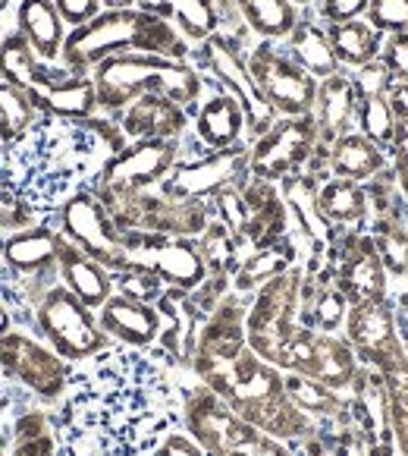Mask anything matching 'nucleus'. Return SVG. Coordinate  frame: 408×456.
<instances>
[{
	"label": "nucleus",
	"instance_id": "nucleus-41",
	"mask_svg": "<svg viewBox=\"0 0 408 456\" xmlns=\"http://www.w3.org/2000/svg\"><path fill=\"white\" fill-rule=\"evenodd\" d=\"M371 240L377 246L383 268L389 281H405L408 277V217L402 221H383L368 227Z\"/></svg>",
	"mask_w": 408,
	"mask_h": 456
},
{
	"label": "nucleus",
	"instance_id": "nucleus-14",
	"mask_svg": "<svg viewBox=\"0 0 408 456\" xmlns=\"http://www.w3.org/2000/svg\"><path fill=\"white\" fill-rule=\"evenodd\" d=\"M248 145L204 151L198 158H186L173 167V174L161 183V192L182 201H211L229 186H242L248 180Z\"/></svg>",
	"mask_w": 408,
	"mask_h": 456
},
{
	"label": "nucleus",
	"instance_id": "nucleus-46",
	"mask_svg": "<svg viewBox=\"0 0 408 456\" xmlns=\"http://www.w3.org/2000/svg\"><path fill=\"white\" fill-rule=\"evenodd\" d=\"M164 289H167V283L145 268H132V265H129V268H123V271H114V293L129 296V299H135V302L155 305L164 296Z\"/></svg>",
	"mask_w": 408,
	"mask_h": 456
},
{
	"label": "nucleus",
	"instance_id": "nucleus-25",
	"mask_svg": "<svg viewBox=\"0 0 408 456\" xmlns=\"http://www.w3.org/2000/svg\"><path fill=\"white\" fill-rule=\"evenodd\" d=\"M67 76H73L67 67L60 63H44L38 54L32 51L26 38L20 32L4 35L0 41V82H10V86L22 88V92H35V88L44 86H57Z\"/></svg>",
	"mask_w": 408,
	"mask_h": 456
},
{
	"label": "nucleus",
	"instance_id": "nucleus-43",
	"mask_svg": "<svg viewBox=\"0 0 408 456\" xmlns=\"http://www.w3.org/2000/svg\"><path fill=\"white\" fill-rule=\"evenodd\" d=\"M380 375L387 381L389 422H393L396 450H399V456H408V356L402 362L389 365Z\"/></svg>",
	"mask_w": 408,
	"mask_h": 456
},
{
	"label": "nucleus",
	"instance_id": "nucleus-24",
	"mask_svg": "<svg viewBox=\"0 0 408 456\" xmlns=\"http://www.w3.org/2000/svg\"><path fill=\"white\" fill-rule=\"evenodd\" d=\"M355 117H358V94H355V86L346 69L317 82V98H315V110H311V120H315L317 142L324 148H330L336 139L352 133Z\"/></svg>",
	"mask_w": 408,
	"mask_h": 456
},
{
	"label": "nucleus",
	"instance_id": "nucleus-30",
	"mask_svg": "<svg viewBox=\"0 0 408 456\" xmlns=\"http://www.w3.org/2000/svg\"><path fill=\"white\" fill-rule=\"evenodd\" d=\"M283 47H286V54L292 57L305 73L315 76L317 82L342 69L333 54V45H330L327 26H324L315 13L299 16V22H295V28L289 32V38L283 41Z\"/></svg>",
	"mask_w": 408,
	"mask_h": 456
},
{
	"label": "nucleus",
	"instance_id": "nucleus-26",
	"mask_svg": "<svg viewBox=\"0 0 408 456\" xmlns=\"http://www.w3.org/2000/svg\"><path fill=\"white\" fill-rule=\"evenodd\" d=\"M57 271L63 277V287L82 299L88 309H100L104 302L114 296V271H108L104 265H98L94 258H88L82 248H76L73 242L63 236L60 240V256H57Z\"/></svg>",
	"mask_w": 408,
	"mask_h": 456
},
{
	"label": "nucleus",
	"instance_id": "nucleus-56",
	"mask_svg": "<svg viewBox=\"0 0 408 456\" xmlns=\"http://www.w3.org/2000/svg\"><path fill=\"white\" fill-rule=\"evenodd\" d=\"M135 0H100V10H132Z\"/></svg>",
	"mask_w": 408,
	"mask_h": 456
},
{
	"label": "nucleus",
	"instance_id": "nucleus-49",
	"mask_svg": "<svg viewBox=\"0 0 408 456\" xmlns=\"http://www.w3.org/2000/svg\"><path fill=\"white\" fill-rule=\"evenodd\" d=\"M348 79H352L358 101H362V98H387L389 88L396 86L393 73H389L387 63H383L380 57H377V61H371V63H364V67L352 69V73H348Z\"/></svg>",
	"mask_w": 408,
	"mask_h": 456
},
{
	"label": "nucleus",
	"instance_id": "nucleus-58",
	"mask_svg": "<svg viewBox=\"0 0 408 456\" xmlns=\"http://www.w3.org/2000/svg\"><path fill=\"white\" fill-rule=\"evenodd\" d=\"M289 4H295L299 10H305V7H315L317 0H289Z\"/></svg>",
	"mask_w": 408,
	"mask_h": 456
},
{
	"label": "nucleus",
	"instance_id": "nucleus-19",
	"mask_svg": "<svg viewBox=\"0 0 408 456\" xmlns=\"http://www.w3.org/2000/svg\"><path fill=\"white\" fill-rule=\"evenodd\" d=\"M280 192L289 211V236H292V240L301 236V240L308 242V258L324 256L330 248V242L336 240V227L321 211V199H317L321 180L311 176L308 170H301V174H292L280 183ZM308 258H305V262H308Z\"/></svg>",
	"mask_w": 408,
	"mask_h": 456
},
{
	"label": "nucleus",
	"instance_id": "nucleus-35",
	"mask_svg": "<svg viewBox=\"0 0 408 456\" xmlns=\"http://www.w3.org/2000/svg\"><path fill=\"white\" fill-rule=\"evenodd\" d=\"M321 211L336 230H368V195L364 183L327 176L321 183Z\"/></svg>",
	"mask_w": 408,
	"mask_h": 456
},
{
	"label": "nucleus",
	"instance_id": "nucleus-39",
	"mask_svg": "<svg viewBox=\"0 0 408 456\" xmlns=\"http://www.w3.org/2000/svg\"><path fill=\"white\" fill-rule=\"evenodd\" d=\"M195 246H198V256H201V262H204V268H208V274L233 277L236 268L242 265V258H245L236 233L227 227V224L217 221V217H211L208 227L201 230Z\"/></svg>",
	"mask_w": 408,
	"mask_h": 456
},
{
	"label": "nucleus",
	"instance_id": "nucleus-60",
	"mask_svg": "<svg viewBox=\"0 0 408 456\" xmlns=\"http://www.w3.org/2000/svg\"><path fill=\"white\" fill-rule=\"evenodd\" d=\"M0 41H4V35H0Z\"/></svg>",
	"mask_w": 408,
	"mask_h": 456
},
{
	"label": "nucleus",
	"instance_id": "nucleus-15",
	"mask_svg": "<svg viewBox=\"0 0 408 456\" xmlns=\"http://www.w3.org/2000/svg\"><path fill=\"white\" fill-rule=\"evenodd\" d=\"M342 337L348 340L352 353L362 365H371L377 371H387L389 365L405 359V349L396 334L393 299H368L358 305H348Z\"/></svg>",
	"mask_w": 408,
	"mask_h": 456
},
{
	"label": "nucleus",
	"instance_id": "nucleus-37",
	"mask_svg": "<svg viewBox=\"0 0 408 456\" xmlns=\"http://www.w3.org/2000/svg\"><path fill=\"white\" fill-rule=\"evenodd\" d=\"M330 45H333V54L340 61V67L346 73L364 67V63L377 61L383 47V35L371 26L368 20H346V22H330L327 26Z\"/></svg>",
	"mask_w": 408,
	"mask_h": 456
},
{
	"label": "nucleus",
	"instance_id": "nucleus-5",
	"mask_svg": "<svg viewBox=\"0 0 408 456\" xmlns=\"http://www.w3.org/2000/svg\"><path fill=\"white\" fill-rule=\"evenodd\" d=\"M301 277L305 271L295 265L252 293V305L245 312V340L270 365H280L283 349L301 328Z\"/></svg>",
	"mask_w": 408,
	"mask_h": 456
},
{
	"label": "nucleus",
	"instance_id": "nucleus-38",
	"mask_svg": "<svg viewBox=\"0 0 408 456\" xmlns=\"http://www.w3.org/2000/svg\"><path fill=\"white\" fill-rule=\"evenodd\" d=\"M236 10L258 41H286L301 16V10L289 0H236Z\"/></svg>",
	"mask_w": 408,
	"mask_h": 456
},
{
	"label": "nucleus",
	"instance_id": "nucleus-10",
	"mask_svg": "<svg viewBox=\"0 0 408 456\" xmlns=\"http://www.w3.org/2000/svg\"><path fill=\"white\" fill-rule=\"evenodd\" d=\"M57 224H60V233L88 258H94L108 271L126 268L123 233L116 230L114 217L108 215L94 189H76L69 199H63V205L57 208Z\"/></svg>",
	"mask_w": 408,
	"mask_h": 456
},
{
	"label": "nucleus",
	"instance_id": "nucleus-52",
	"mask_svg": "<svg viewBox=\"0 0 408 456\" xmlns=\"http://www.w3.org/2000/svg\"><path fill=\"white\" fill-rule=\"evenodd\" d=\"M371 0H317L315 16L330 26V22H346V20H362L368 13Z\"/></svg>",
	"mask_w": 408,
	"mask_h": 456
},
{
	"label": "nucleus",
	"instance_id": "nucleus-23",
	"mask_svg": "<svg viewBox=\"0 0 408 456\" xmlns=\"http://www.w3.org/2000/svg\"><path fill=\"white\" fill-rule=\"evenodd\" d=\"M98 322L110 340H120L132 349H148L161 340L164 318L157 305L148 302H135L129 296L114 293L104 305L98 309Z\"/></svg>",
	"mask_w": 408,
	"mask_h": 456
},
{
	"label": "nucleus",
	"instance_id": "nucleus-29",
	"mask_svg": "<svg viewBox=\"0 0 408 456\" xmlns=\"http://www.w3.org/2000/svg\"><path fill=\"white\" fill-rule=\"evenodd\" d=\"M16 32L44 63H60L69 28L57 13L54 0H22L16 10Z\"/></svg>",
	"mask_w": 408,
	"mask_h": 456
},
{
	"label": "nucleus",
	"instance_id": "nucleus-54",
	"mask_svg": "<svg viewBox=\"0 0 408 456\" xmlns=\"http://www.w3.org/2000/svg\"><path fill=\"white\" fill-rule=\"evenodd\" d=\"M155 456H211L208 450L201 447L192 435H182V431H170L161 444H157Z\"/></svg>",
	"mask_w": 408,
	"mask_h": 456
},
{
	"label": "nucleus",
	"instance_id": "nucleus-45",
	"mask_svg": "<svg viewBox=\"0 0 408 456\" xmlns=\"http://www.w3.org/2000/svg\"><path fill=\"white\" fill-rule=\"evenodd\" d=\"M10 456H57V437L41 412H26L16 419Z\"/></svg>",
	"mask_w": 408,
	"mask_h": 456
},
{
	"label": "nucleus",
	"instance_id": "nucleus-57",
	"mask_svg": "<svg viewBox=\"0 0 408 456\" xmlns=\"http://www.w3.org/2000/svg\"><path fill=\"white\" fill-rule=\"evenodd\" d=\"M4 334H10V312H7V305L0 302V337Z\"/></svg>",
	"mask_w": 408,
	"mask_h": 456
},
{
	"label": "nucleus",
	"instance_id": "nucleus-53",
	"mask_svg": "<svg viewBox=\"0 0 408 456\" xmlns=\"http://www.w3.org/2000/svg\"><path fill=\"white\" fill-rule=\"evenodd\" d=\"M54 7L67 28H79L100 13V0H54Z\"/></svg>",
	"mask_w": 408,
	"mask_h": 456
},
{
	"label": "nucleus",
	"instance_id": "nucleus-50",
	"mask_svg": "<svg viewBox=\"0 0 408 456\" xmlns=\"http://www.w3.org/2000/svg\"><path fill=\"white\" fill-rule=\"evenodd\" d=\"M364 20L380 35L408 32V0H371Z\"/></svg>",
	"mask_w": 408,
	"mask_h": 456
},
{
	"label": "nucleus",
	"instance_id": "nucleus-16",
	"mask_svg": "<svg viewBox=\"0 0 408 456\" xmlns=\"http://www.w3.org/2000/svg\"><path fill=\"white\" fill-rule=\"evenodd\" d=\"M0 369L44 400H57L69 381L67 359L16 330L0 337Z\"/></svg>",
	"mask_w": 408,
	"mask_h": 456
},
{
	"label": "nucleus",
	"instance_id": "nucleus-13",
	"mask_svg": "<svg viewBox=\"0 0 408 456\" xmlns=\"http://www.w3.org/2000/svg\"><path fill=\"white\" fill-rule=\"evenodd\" d=\"M336 271V287L348 299V305L368 299H387L389 277L383 268L377 246L368 230H336V240L327 248Z\"/></svg>",
	"mask_w": 408,
	"mask_h": 456
},
{
	"label": "nucleus",
	"instance_id": "nucleus-6",
	"mask_svg": "<svg viewBox=\"0 0 408 456\" xmlns=\"http://www.w3.org/2000/svg\"><path fill=\"white\" fill-rule=\"evenodd\" d=\"M245 54L248 51L239 41L217 32V35H211L208 41H201L198 47H192L188 63L198 61L195 69H198L201 76H208L217 88H223V92L239 101V108L248 123V135L258 139V135H264L276 123V110L270 108L268 98H264L261 88H258V82H254Z\"/></svg>",
	"mask_w": 408,
	"mask_h": 456
},
{
	"label": "nucleus",
	"instance_id": "nucleus-44",
	"mask_svg": "<svg viewBox=\"0 0 408 456\" xmlns=\"http://www.w3.org/2000/svg\"><path fill=\"white\" fill-rule=\"evenodd\" d=\"M355 129L371 139L377 148L389 151L396 139V114L389 98H362L358 101V117H355Z\"/></svg>",
	"mask_w": 408,
	"mask_h": 456
},
{
	"label": "nucleus",
	"instance_id": "nucleus-8",
	"mask_svg": "<svg viewBox=\"0 0 408 456\" xmlns=\"http://www.w3.org/2000/svg\"><path fill=\"white\" fill-rule=\"evenodd\" d=\"M186 145L182 142H164V139H145V142H126L108 164L100 167L94 183L98 195H116V192H148L157 189L180 161H186Z\"/></svg>",
	"mask_w": 408,
	"mask_h": 456
},
{
	"label": "nucleus",
	"instance_id": "nucleus-59",
	"mask_svg": "<svg viewBox=\"0 0 408 456\" xmlns=\"http://www.w3.org/2000/svg\"><path fill=\"white\" fill-rule=\"evenodd\" d=\"M0 456H7V453H4V444H0Z\"/></svg>",
	"mask_w": 408,
	"mask_h": 456
},
{
	"label": "nucleus",
	"instance_id": "nucleus-55",
	"mask_svg": "<svg viewBox=\"0 0 408 456\" xmlns=\"http://www.w3.org/2000/svg\"><path fill=\"white\" fill-rule=\"evenodd\" d=\"M393 315H396V334H399L402 349H405L408 356V289L393 299Z\"/></svg>",
	"mask_w": 408,
	"mask_h": 456
},
{
	"label": "nucleus",
	"instance_id": "nucleus-40",
	"mask_svg": "<svg viewBox=\"0 0 408 456\" xmlns=\"http://www.w3.org/2000/svg\"><path fill=\"white\" fill-rule=\"evenodd\" d=\"M38 120L41 114L32 104V98L22 88L0 82V145H10V142L32 133L38 126Z\"/></svg>",
	"mask_w": 408,
	"mask_h": 456
},
{
	"label": "nucleus",
	"instance_id": "nucleus-48",
	"mask_svg": "<svg viewBox=\"0 0 408 456\" xmlns=\"http://www.w3.org/2000/svg\"><path fill=\"white\" fill-rule=\"evenodd\" d=\"M35 227V208L26 195H20L13 186L0 183V230L20 233V230Z\"/></svg>",
	"mask_w": 408,
	"mask_h": 456
},
{
	"label": "nucleus",
	"instance_id": "nucleus-34",
	"mask_svg": "<svg viewBox=\"0 0 408 456\" xmlns=\"http://www.w3.org/2000/svg\"><path fill=\"white\" fill-rule=\"evenodd\" d=\"M295 265H301L299 248H295V242L289 240V236L280 242H270V246L252 248L233 274V293H239V296L254 293L258 287H264L268 281L280 277L283 271L295 268Z\"/></svg>",
	"mask_w": 408,
	"mask_h": 456
},
{
	"label": "nucleus",
	"instance_id": "nucleus-3",
	"mask_svg": "<svg viewBox=\"0 0 408 456\" xmlns=\"http://www.w3.org/2000/svg\"><path fill=\"white\" fill-rule=\"evenodd\" d=\"M100 114L116 117L141 94H164L195 114L204 98V76L188 61L157 54H116L92 69Z\"/></svg>",
	"mask_w": 408,
	"mask_h": 456
},
{
	"label": "nucleus",
	"instance_id": "nucleus-27",
	"mask_svg": "<svg viewBox=\"0 0 408 456\" xmlns=\"http://www.w3.org/2000/svg\"><path fill=\"white\" fill-rule=\"evenodd\" d=\"M358 356L352 353L348 340L342 334H324L315 330V340H311V353L305 359V369L299 375H308L315 381L327 384L330 390L346 396L348 387L355 381V371H358Z\"/></svg>",
	"mask_w": 408,
	"mask_h": 456
},
{
	"label": "nucleus",
	"instance_id": "nucleus-12",
	"mask_svg": "<svg viewBox=\"0 0 408 456\" xmlns=\"http://www.w3.org/2000/svg\"><path fill=\"white\" fill-rule=\"evenodd\" d=\"M126 246V268H145L161 277L173 289H195L204 283L208 268L201 262L195 240L180 236H157V233H123Z\"/></svg>",
	"mask_w": 408,
	"mask_h": 456
},
{
	"label": "nucleus",
	"instance_id": "nucleus-4",
	"mask_svg": "<svg viewBox=\"0 0 408 456\" xmlns=\"http://www.w3.org/2000/svg\"><path fill=\"white\" fill-rule=\"evenodd\" d=\"M186 428L211 456H295L289 444L264 435L233 412L208 384L186 390L182 396Z\"/></svg>",
	"mask_w": 408,
	"mask_h": 456
},
{
	"label": "nucleus",
	"instance_id": "nucleus-9",
	"mask_svg": "<svg viewBox=\"0 0 408 456\" xmlns=\"http://www.w3.org/2000/svg\"><path fill=\"white\" fill-rule=\"evenodd\" d=\"M245 57L254 82L276 117H308L315 110L317 79L286 54L283 41H258L248 47Z\"/></svg>",
	"mask_w": 408,
	"mask_h": 456
},
{
	"label": "nucleus",
	"instance_id": "nucleus-21",
	"mask_svg": "<svg viewBox=\"0 0 408 456\" xmlns=\"http://www.w3.org/2000/svg\"><path fill=\"white\" fill-rule=\"evenodd\" d=\"M242 195H245V208H248V224L245 233L239 236L242 252H252V248L270 246V242H280L289 236V211L286 201H283L280 183L258 180V176H248L242 183Z\"/></svg>",
	"mask_w": 408,
	"mask_h": 456
},
{
	"label": "nucleus",
	"instance_id": "nucleus-1",
	"mask_svg": "<svg viewBox=\"0 0 408 456\" xmlns=\"http://www.w3.org/2000/svg\"><path fill=\"white\" fill-rule=\"evenodd\" d=\"M198 378L201 384H208L227 403L229 410L239 412L248 425L276 437V441L289 444V447L317 428L315 419L305 416L286 396L283 371L276 365L264 362L252 346H245L229 362L204 369Z\"/></svg>",
	"mask_w": 408,
	"mask_h": 456
},
{
	"label": "nucleus",
	"instance_id": "nucleus-28",
	"mask_svg": "<svg viewBox=\"0 0 408 456\" xmlns=\"http://www.w3.org/2000/svg\"><path fill=\"white\" fill-rule=\"evenodd\" d=\"M32 104L38 108L41 117H54V120L82 123L88 117L100 114L98 108V88L92 76H67L57 86H44L28 92Z\"/></svg>",
	"mask_w": 408,
	"mask_h": 456
},
{
	"label": "nucleus",
	"instance_id": "nucleus-36",
	"mask_svg": "<svg viewBox=\"0 0 408 456\" xmlns=\"http://www.w3.org/2000/svg\"><path fill=\"white\" fill-rule=\"evenodd\" d=\"M283 387H286L292 406H299L315 422H346L348 419L346 396L330 390L327 384L315 381V378L299 375V371H283Z\"/></svg>",
	"mask_w": 408,
	"mask_h": 456
},
{
	"label": "nucleus",
	"instance_id": "nucleus-42",
	"mask_svg": "<svg viewBox=\"0 0 408 456\" xmlns=\"http://www.w3.org/2000/svg\"><path fill=\"white\" fill-rule=\"evenodd\" d=\"M364 195H368V227L408 217V201L389 167L383 174H377L374 180L364 183Z\"/></svg>",
	"mask_w": 408,
	"mask_h": 456
},
{
	"label": "nucleus",
	"instance_id": "nucleus-47",
	"mask_svg": "<svg viewBox=\"0 0 408 456\" xmlns=\"http://www.w3.org/2000/svg\"><path fill=\"white\" fill-rule=\"evenodd\" d=\"M211 217H217L220 224H227L229 230L236 233L239 240L245 233V224H248V208H245V195H242V186H229L223 192H217L214 199L208 201Z\"/></svg>",
	"mask_w": 408,
	"mask_h": 456
},
{
	"label": "nucleus",
	"instance_id": "nucleus-31",
	"mask_svg": "<svg viewBox=\"0 0 408 456\" xmlns=\"http://www.w3.org/2000/svg\"><path fill=\"white\" fill-rule=\"evenodd\" d=\"M60 240V230L35 224V227L20 230V233H10L7 240L0 242V256L20 274H44V271L57 268Z\"/></svg>",
	"mask_w": 408,
	"mask_h": 456
},
{
	"label": "nucleus",
	"instance_id": "nucleus-17",
	"mask_svg": "<svg viewBox=\"0 0 408 456\" xmlns=\"http://www.w3.org/2000/svg\"><path fill=\"white\" fill-rule=\"evenodd\" d=\"M348 400V419L362 431L368 444V456H399L393 437V422H389V396L387 381L371 365H358L355 381L346 394Z\"/></svg>",
	"mask_w": 408,
	"mask_h": 456
},
{
	"label": "nucleus",
	"instance_id": "nucleus-20",
	"mask_svg": "<svg viewBox=\"0 0 408 456\" xmlns=\"http://www.w3.org/2000/svg\"><path fill=\"white\" fill-rule=\"evenodd\" d=\"M126 142H145V139H164V142H182L192 133V114L182 104L164 98V94H141L129 104L126 110L116 114Z\"/></svg>",
	"mask_w": 408,
	"mask_h": 456
},
{
	"label": "nucleus",
	"instance_id": "nucleus-32",
	"mask_svg": "<svg viewBox=\"0 0 408 456\" xmlns=\"http://www.w3.org/2000/svg\"><path fill=\"white\" fill-rule=\"evenodd\" d=\"M135 10L173 22L192 47L220 32V16H217L214 0H135Z\"/></svg>",
	"mask_w": 408,
	"mask_h": 456
},
{
	"label": "nucleus",
	"instance_id": "nucleus-22",
	"mask_svg": "<svg viewBox=\"0 0 408 456\" xmlns=\"http://www.w3.org/2000/svg\"><path fill=\"white\" fill-rule=\"evenodd\" d=\"M248 123L239 101L217 88L214 94L201 98L198 110L192 114V139L201 151H223V148L245 145Z\"/></svg>",
	"mask_w": 408,
	"mask_h": 456
},
{
	"label": "nucleus",
	"instance_id": "nucleus-11",
	"mask_svg": "<svg viewBox=\"0 0 408 456\" xmlns=\"http://www.w3.org/2000/svg\"><path fill=\"white\" fill-rule=\"evenodd\" d=\"M317 126L308 117H276L264 135L248 145V174L268 183H283L301 174L317 151Z\"/></svg>",
	"mask_w": 408,
	"mask_h": 456
},
{
	"label": "nucleus",
	"instance_id": "nucleus-7",
	"mask_svg": "<svg viewBox=\"0 0 408 456\" xmlns=\"http://www.w3.org/2000/svg\"><path fill=\"white\" fill-rule=\"evenodd\" d=\"M38 330L47 337L51 349L67 362H82V359L100 356L110 346V337L104 334L100 322L85 302L76 299L63 283L44 289L35 309Z\"/></svg>",
	"mask_w": 408,
	"mask_h": 456
},
{
	"label": "nucleus",
	"instance_id": "nucleus-18",
	"mask_svg": "<svg viewBox=\"0 0 408 456\" xmlns=\"http://www.w3.org/2000/svg\"><path fill=\"white\" fill-rule=\"evenodd\" d=\"M245 312H248L245 299L229 289L220 305L204 318V324L198 328V340H195V353H192L195 375H201L204 369H214V365H220V362H229V359L239 356L242 349L248 346Z\"/></svg>",
	"mask_w": 408,
	"mask_h": 456
},
{
	"label": "nucleus",
	"instance_id": "nucleus-33",
	"mask_svg": "<svg viewBox=\"0 0 408 456\" xmlns=\"http://www.w3.org/2000/svg\"><path fill=\"white\" fill-rule=\"evenodd\" d=\"M389 167V158L383 148H377L371 139H364L358 129L346 133L327 148V176H342V180L368 183L377 174Z\"/></svg>",
	"mask_w": 408,
	"mask_h": 456
},
{
	"label": "nucleus",
	"instance_id": "nucleus-51",
	"mask_svg": "<svg viewBox=\"0 0 408 456\" xmlns=\"http://www.w3.org/2000/svg\"><path fill=\"white\" fill-rule=\"evenodd\" d=\"M380 61L387 63V69L393 73V79H396V82L408 86V32L383 35Z\"/></svg>",
	"mask_w": 408,
	"mask_h": 456
},
{
	"label": "nucleus",
	"instance_id": "nucleus-2",
	"mask_svg": "<svg viewBox=\"0 0 408 456\" xmlns=\"http://www.w3.org/2000/svg\"><path fill=\"white\" fill-rule=\"evenodd\" d=\"M116 54H157L170 61H188L192 45L180 28L141 10H100L92 22L69 28L60 67L73 76H92L98 63Z\"/></svg>",
	"mask_w": 408,
	"mask_h": 456
}]
</instances>
